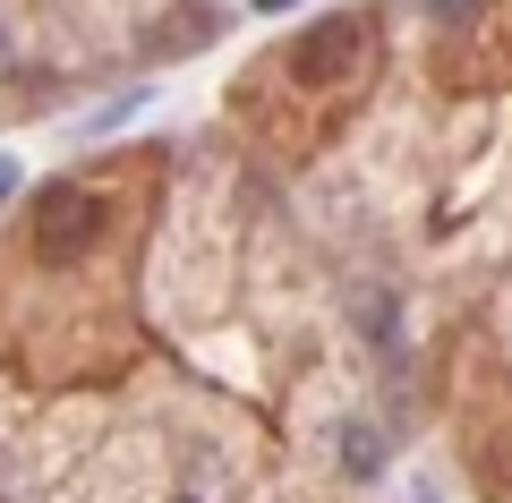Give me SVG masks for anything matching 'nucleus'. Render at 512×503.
I'll return each mask as SVG.
<instances>
[{
  "instance_id": "nucleus-1",
  "label": "nucleus",
  "mask_w": 512,
  "mask_h": 503,
  "mask_svg": "<svg viewBox=\"0 0 512 503\" xmlns=\"http://www.w3.org/2000/svg\"><path fill=\"white\" fill-rule=\"evenodd\" d=\"M103 239V205H94V188H43L35 197V248H43V265H77V256Z\"/></svg>"
},
{
  "instance_id": "nucleus-2",
  "label": "nucleus",
  "mask_w": 512,
  "mask_h": 503,
  "mask_svg": "<svg viewBox=\"0 0 512 503\" xmlns=\"http://www.w3.org/2000/svg\"><path fill=\"white\" fill-rule=\"evenodd\" d=\"M359 60H367V26L359 18H333V26H316V35L291 52V77H299V86H342Z\"/></svg>"
},
{
  "instance_id": "nucleus-3",
  "label": "nucleus",
  "mask_w": 512,
  "mask_h": 503,
  "mask_svg": "<svg viewBox=\"0 0 512 503\" xmlns=\"http://www.w3.org/2000/svg\"><path fill=\"white\" fill-rule=\"evenodd\" d=\"M342 469H350V478H384V427L350 418V427H342Z\"/></svg>"
},
{
  "instance_id": "nucleus-4",
  "label": "nucleus",
  "mask_w": 512,
  "mask_h": 503,
  "mask_svg": "<svg viewBox=\"0 0 512 503\" xmlns=\"http://www.w3.org/2000/svg\"><path fill=\"white\" fill-rule=\"evenodd\" d=\"M128 111H146V94H111V103H103V111H94V120H86V128H77V137H111V128H120V120H128Z\"/></svg>"
},
{
  "instance_id": "nucleus-5",
  "label": "nucleus",
  "mask_w": 512,
  "mask_h": 503,
  "mask_svg": "<svg viewBox=\"0 0 512 503\" xmlns=\"http://www.w3.org/2000/svg\"><path fill=\"white\" fill-rule=\"evenodd\" d=\"M9 197H18V162L0 154V205H9Z\"/></svg>"
},
{
  "instance_id": "nucleus-6",
  "label": "nucleus",
  "mask_w": 512,
  "mask_h": 503,
  "mask_svg": "<svg viewBox=\"0 0 512 503\" xmlns=\"http://www.w3.org/2000/svg\"><path fill=\"white\" fill-rule=\"evenodd\" d=\"M0 69H18V35H9V18H0Z\"/></svg>"
},
{
  "instance_id": "nucleus-7",
  "label": "nucleus",
  "mask_w": 512,
  "mask_h": 503,
  "mask_svg": "<svg viewBox=\"0 0 512 503\" xmlns=\"http://www.w3.org/2000/svg\"><path fill=\"white\" fill-rule=\"evenodd\" d=\"M256 9H265V18H291V9H299V0H256Z\"/></svg>"
},
{
  "instance_id": "nucleus-8",
  "label": "nucleus",
  "mask_w": 512,
  "mask_h": 503,
  "mask_svg": "<svg viewBox=\"0 0 512 503\" xmlns=\"http://www.w3.org/2000/svg\"><path fill=\"white\" fill-rule=\"evenodd\" d=\"M180 503H197V495H180Z\"/></svg>"
}]
</instances>
